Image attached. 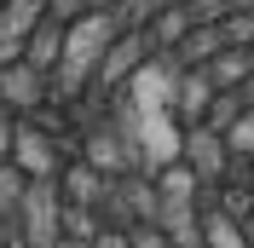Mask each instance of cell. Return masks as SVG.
Wrapping results in <instances>:
<instances>
[{"mask_svg":"<svg viewBox=\"0 0 254 248\" xmlns=\"http://www.w3.org/2000/svg\"><path fill=\"white\" fill-rule=\"evenodd\" d=\"M12 225H17V237H23L29 248H58L64 243V196H58V179H29Z\"/></svg>","mask_w":254,"mask_h":248,"instance_id":"obj_1","label":"cell"},{"mask_svg":"<svg viewBox=\"0 0 254 248\" xmlns=\"http://www.w3.org/2000/svg\"><path fill=\"white\" fill-rule=\"evenodd\" d=\"M179 162L190 168L196 185H220L225 173H231V150H225V139L214 127H185L179 133Z\"/></svg>","mask_w":254,"mask_h":248,"instance_id":"obj_2","label":"cell"},{"mask_svg":"<svg viewBox=\"0 0 254 248\" xmlns=\"http://www.w3.org/2000/svg\"><path fill=\"white\" fill-rule=\"evenodd\" d=\"M202 248H249V237H243L237 219H225L220 208H208L202 214Z\"/></svg>","mask_w":254,"mask_h":248,"instance_id":"obj_3","label":"cell"},{"mask_svg":"<svg viewBox=\"0 0 254 248\" xmlns=\"http://www.w3.org/2000/svg\"><path fill=\"white\" fill-rule=\"evenodd\" d=\"M220 139H225V150H231V162H254V104L243 110L231 127H225Z\"/></svg>","mask_w":254,"mask_h":248,"instance_id":"obj_4","label":"cell"},{"mask_svg":"<svg viewBox=\"0 0 254 248\" xmlns=\"http://www.w3.org/2000/svg\"><path fill=\"white\" fill-rule=\"evenodd\" d=\"M23 185H29V179H23V173H17L12 162H6V156H0V225H12V219H17V202H23Z\"/></svg>","mask_w":254,"mask_h":248,"instance_id":"obj_5","label":"cell"},{"mask_svg":"<svg viewBox=\"0 0 254 248\" xmlns=\"http://www.w3.org/2000/svg\"><path fill=\"white\" fill-rule=\"evenodd\" d=\"M127 248H174V243H168V231L156 219H133L127 225Z\"/></svg>","mask_w":254,"mask_h":248,"instance_id":"obj_6","label":"cell"},{"mask_svg":"<svg viewBox=\"0 0 254 248\" xmlns=\"http://www.w3.org/2000/svg\"><path fill=\"white\" fill-rule=\"evenodd\" d=\"M93 248H127V225H98V237H93Z\"/></svg>","mask_w":254,"mask_h":248,"instance_id":"obj_7","label":"cell"},{"mask_svg":"<svg viewBox=\"0 0 254 248\" xmlns=\"http://www.w3.org/2000/svg\"><path fill=\"white\" fill-rule=\"evenodd\" d=\"M243 237H249V248H254V214H249V219H243Z\"/></svg>","mask_w":254,"mask_h":248,"instance_id":"obj_8","label":"cell"},{"mask_svg":"<svg viewBox=\"0 0 254 248\" xmlns=\"http://www.w3.org/2000/svg\"><path fill=\"white\" fill-rule=\"evenodd\" d=\"M58 248H93V243H75V237H64V243H58Z\"/></svg>","mask_w":254,"mask_h":248,"instance_id":"obj_9","label":"cell"}]
</instances>
